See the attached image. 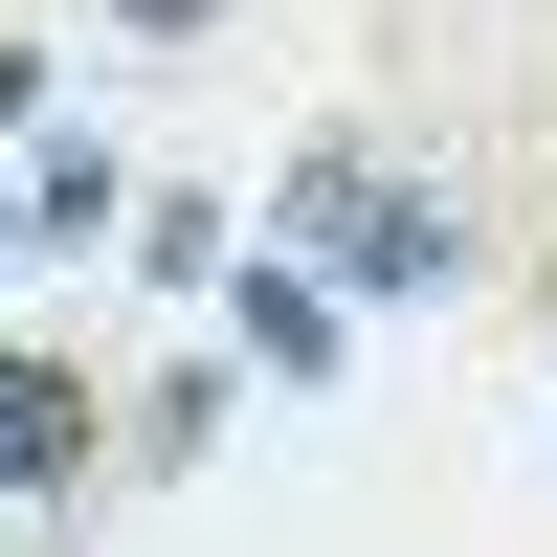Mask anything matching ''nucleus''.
Wrapping results in <instances>:
<instances>
[{
    "mask_svg": "<svg viewBox=\"0 0 557 557\" xmlns=\"http://www.w3.org/2000/svg\"><path fill=\"white\" fill-rule=\"evenodd\" d=\"M290 223H312V290H446L469 268L446 178H380V157H290Z\"/></svg>",
    "mask_w": 557,
    "mask_h": 557,
    "instance_id": "f257e3e1",
    "label": "nucleus"
},
{
    "mask_svg": "<svg viewBox=\"0 0 557 557\" xmlns=\"http://www.w3.org/2000/svg\"><path fill=\"white\" fill-rule=\"evenodd\" d=\"M89 446H112V424H89V380H67V357H0V491H67Z\"/></svg>",
    "mask_w": 557,
    "mask_h": 557,
    "instance_id": "f03ea898",
    "label": "nucleus"
},
{
    "mask_svg": "<svg viewBox=\"0 0 557 557\" xmlns=\"http://www.w3.org/2000/svg\"><path fill=\"white\" fill-rule=\"evenodd\" d=\"M246 357H335V290L312 268H246Z\"/></svg>",
    "mask_w": 557,
    "mask_h": 557,
    "instance_id": "7ed1b4c3",
    "label": "nucleus"
},
{
    "mask_svg": "<svg viewBox=\"0 0 557 557\" xmlns=\"http://www.w3.org/2000/svg\"><path fill=\"white\" fill-rule=\"evenodd\" d=\"M23 89H45V67H23V45H0V112H23Z\"/></svg>",
    "mask_w": 557,
    "mask_h": 557,
    "instance_id": "20e7f679",
    "label": "nucleus"
}]
</instances>
